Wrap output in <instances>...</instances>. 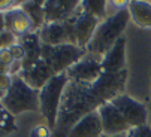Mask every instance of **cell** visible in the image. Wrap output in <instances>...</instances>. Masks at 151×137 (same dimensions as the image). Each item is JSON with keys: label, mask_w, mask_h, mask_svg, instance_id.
<instances>
[{"label": "cell", "mask_w": 151, "mask_h": 137, "mask_svg": "<svg viewBox=\"0 0 151 137\" xmlns=\"http://www.w3.org/2000/svg\"><path fill=\"white\" fill-rule=\"evenodd\" d=\"M14 61H15V60L12 58L9 49H0V63H3V64H6V66L11 67V64H12Z\"/></svg>", "instance_id": "484cf974"}, {"label": "cell", "mask_w": 151, "mask_h": 137, "mask_svg": "<svg viewBox=\"0 0 151 137\" xmlns=\"http://www.w3.org/2000/svg\"><path fill=\"white\" fill-rule=\"evenodd\" d=\"M99 115L102 121V128H103V136H117V134H127L130 131V125L126 122L123 115L117 110V107L108 101L102 104L99 109Z\"/></svg>", "instance_id": "9c48e42d"}, {"label": "cell", "mask_w": 151, "mask_h": 137, "mask_svg": "<svg viewBox=\"0 0 151 137\" xmlns=\"http://www.w3.org/2000/svg\"><path fill=\"white\" fill-rule=\"evenodd\" d=\"M39 89L29 86L19 76H12V85L2 98V103L12 115L29 110L36 112L39 110Z\"/></svg>", "instance_id": "277c9868"}, {"label": "cell", "mask_w": 151, "mask_h": 137, "mask_svg": "<svg viewBox=\"0 0 151 137\" xmlns=\"http://www.w3.org/2000/svg\"><path fill=\"white\" fill-rule=\"evenodd\" d=\"M129 137H151V127L148 124L130 128V131L127 133Z\"/></svg>", "instance_id": "7402d4cb"}, {"label": "cell", "mask_w": 151, "mask_h": 137, "mask_svg": "<svg viewBox=\"0 0 151 137\" xmlns=\"http://www.w3.org/2000/svg\"><path fill=\"white\" fill-rule=\"evenodd\" d=\"M5 94H6V93H3V91H0V100H2V98L5 97Z\"/></svg>", "instance_id": "4dcf8cb0"}, {"label": "cell", "mask_w": 151, "mask_h": 137, "mask_svg": "<svg viewBox=\"0 0 151 137\" xmlns=\"http://www.w3.org/2000/svg\"><path fill=\"white\" fill-rule=\"evenodd\" d=\"M111 103L117 107V110L123 115L126 122L130 125V128L141 127L147 124V106L133 100L126 94L117 96L111 100Z\"/></svg>", "instance_id": "ba28073f"}, {"label": "cell", "mask_w": 151, "mask_h": 137, "mask_svg": "<svg viewBox=\"0 0 151 137\" xmlns=\"http://www.w3.org/2000/svg\"><path fill=\"white\" fill-rule=\"evenodd\" d=\"M6 136H8V133H5V131L0 130V137H6Z\"/></svg>", "instance_id": "f546056e"}, {"label": "cell", "mask_w": 151, "mask_h": 137, "mask_svg": "<svg viewBox=\"0 0 151 137\" xmlns=\"http://www.w3.org/2000/svg\"><path fill=\"white\" fill-rule=\"evenodd\" d=\"M129 18H130V12H129L127 8H124V9H118L109 18L100 21V24L97 26V29L94 31L91 42L88 43L87 49H85L87 54L105 57L106 52L121 37L127 22H129Z\"/></svg>", "instance_id": "7a4b0ae2"}, {"label": "cell", "mask_w": 151, "mask_h": 137, "mask_svg": "<svg viewBox=\"0 0 151 137\" xmlns=\"http://www.w3.org/2000/svg\"><path fill=\"white\" fill-rule=\"evenodd\" d=\"M18 76L23 79L29 86H32V88L40 91L52 76H55V73L51 70V67L40 58V60L36 61L35 64H32V66L23 68V70L19 72Z\"/></svg>", "instance_id": "30bf717a"}, {"label": "cell", "mask_w": 151, "mask_h": 137, "mask_svg": "<svg viewBox=\"0 0 151 137\" xmlns=\"http://www.w3.org/2000/svg\"><path fill=\"white\" fill-rule=\"evenodd\" d=\"M102 137H129L127 134H117V136H102Z\"/></svg>", "instance_id": "f1b7e54d"}, {"label": "cell", "mask_w": 151, "mask_h": 137, "mask_svg": "<svg viewBox=\"0 0 151 137\" xmlns=\"http://www.w3.org/2000/svg\"><path fill=\"white\" fill-rule=\"evenodd\" d=\"M18 43L23 46L24 49V60H23V68L35 64L36 61L40 60V54H42V42L39 37V33H29L23 37L18 39Z\"/></svg>", "instance_id": "9a60e30c"}, {"label": "cell", "mask_w": 151, "mask_h": 137, "mask_svg": "<svg viewBox=\"0 0 151 137\" xmlns=\"http://www.w3.org/2000/svg\"><path fill=\"white\" fill-rule=\"evenodd\" d=\"M70 18H72V22H73L76 46H79L81 49H87L88 43L91 42V39L94 36L97 26L100 24V21L96 16L90 15L88 12H85L81 8V2H79V6L76 8V11L73 12V15Z\"/></svg>", "instance_id": "8992f818"}, {"label": "cell", "mask_w": 151, "mask_h": 137, "mask_svg": "<svg viewBox=\"0 0 151 137\" xmlns=\"http://www.w3.org/2000/svg\"><path fill=\"white\" fill-rule=\"evenodd\" d=\"M127 9L136 26L142 29H151V5L148 2L133 0V2H129Z\"/></svg>", "instance_id": "e0dca14e"}, {"label": "cell", "mask_w": 151, "mask_h": 137, "mask_svg": "<svg viewBox=\"0 0 151 137\" xmlns=\"http://www.w3.org/2000/svg\"><path fill=\"white\" fill-rule=\"evenodd\" d=\"M9 66L3 64V63H0V73H3V75H9Z\"/></svg>", "instance_id": "83f0119b"}, {"label": "cell", "mask_w": 151, "mask_h": 137, "mask_svg": "<svg viewBox=\"0 0 151 137\" xmlns=\"http://www.w3.org/2000/svg\"><path fill=\"white\" fill-rule=\"evenodd\" d=\"M18 43V37L12 34L11 31L5 30L0 33V49H9L11 46Z\"/></svg>", "instance_id": "44dd1931"}, {"label": "cell", "mask_w": 151, "mask_h": 137, "mask_svg": "<svg viewBox=\"0 0 151 137\" xmlns=\"http://www.w3.org/2000/svg\"><path fill=\"white\" fill-rule=\"evenodd\" d=\"M127 70L118 73H102L96 82L69 81L61 97L57 124L52 131L55 137H68L72 127L85 115L96 112L102 104L123 94Z\"/></svg>", "instance_id": "6da1fadb"}, {"label": "cell", "mask_w": 151, "mask_h": 137, "mask_svg": "<svg viewBox=\"0 0 151 137\" xmlns=\"http://www.w3.org/2000/svg\"><path fill=\"white\" fill-rule=\"evenodd\" d=\"M39 37L42 45H50V46L69 43L68 33L63 22H48V24H45L39 30Z\"/></svg>", "instance_id": "2e32d148"}, {"label": "cell", "mask_w": 151, "mask_h": 137, "mask_svg": "<svg viewBox=\"0 0 151 137\" xmlns=\"http://www.w3.org/2000/svg\"><path fill=\"white\" fill-rule=\"evenodd\" d=\"M23 11L29 15L33 30H40L45 26V11H44V2H26L21 5Z\"/></svg>", "instance_id": "ac0fdd59"}, {"label": "cell", "mask_w": 151, "mask_h": 137, "mask_svg": "<svg viewBox=\"0 0 151 137\" xmlns=\"http://www.w3.org/2000/svg\"><path fill=\"white\" fill-rule=\"evenodd\" d=\"M68 82H69V78L66 73L55 75L45 83V86L39 93V110L45 116L48 127L52 131H54L55 124H57L61 97H63L64 88H66Z\"/></svg>", "instance_id": "3957f363"}, {"label": "cell", "mask_w": 151, "mask_h": 137, "mask_svg": "<svg viewBox=\"0 0 151 137\" xmlns=\"http://www.w3.org/2000/svg\"><path fill=\"white\" fill-rule=\"evenodd\" d=\"M85 55H87L85 49H81L76 45L64 43V45H57V46L42 45L40 58L51 67V70L55 75H60L66 73L69 67L82 60Z\"/></svg>", "instance_id": "5b68a950"}, {"label": "cell", "mask_w": 151, "mask_h": 137, "mask_svg": "<svg viewBox=\"0 0 151 137\" xmlns=\"http://www.w3.org/2000/svg\"><path fill=\"white\" fill-rule=\"evenodd\" d=\"M126 64V37L121 36L114 46L106 52L102 60V68L105 73H118L124 70Z\"/></svg>", "instance_id": "5bb4252c"}, {"label": "cell", "mask_w": 151, "mask_h": 137, "mask_svg": "<svg viewBox=\"0 0 151 137\" xmlns=\"http://www.w3.org/2000/svg\"><path fill=\"white\" fill-rule=\"evenodd\" d=\"M9 51H11V55H12V58H14L15 61H23V60H24V55H26V54H24V49H23V46H21L19 43L11 46Z\"/></svg>", "instance_id": "cb8c5ba5"}, {"label": "cell", "mask_w": 151, "mask_h": 137, "mask_svg": "<svg viewBox=\"0 0 151 137\" xmlns=\"http://www.w3.org/2000/svg\"><path fill=\"white\" fill-rule=\"evenodd\" d=\"M5 26H6V30L15 34L18 39L29 33H33L32 21L21 6L9 8L5 11Z\"/></svg>", "instance_id": "7c38bea8"}, {"label": "cell", "mask_w": 151, "mask_h": 137, "mask_svg": "<svg viewBox=\"0 0 151 137\" xmlns=\"http://www.w3.org/2000/svg\"><path fill=\"white\" fill-rule=\"evenodd\" d=\"M6 30V26H5V11H0V33Z\"/></svg>", "instance_id": "4316f807"}, {"label": "cell", "mask_w": 151, "mask_h": 137, "mask_svg": "<svg viewBox=\"0 0 151 137\" xmlns=\"http://www.w3.org/2000/svg\"><path fill=\"white\" fill-rule=\"evenodd\" d=\"M103 128L99 112H91L81 118L70 130L68 137H102Z\"/></svg>", "instance_id": "4fadbf2b"}, {"label": "cell", "mask_w": 151, "mask_h": 137, "mask_svg": "<svg viewBox=\"0 0 151 137\" xmlns=\"http://www.w3.org/2000/svg\"><path fill=\"white\" fill-rule=\"evenodd\" d=\"M150 110H151V101H150Z\"/></svg>", "instance_id": "1f68e13d"}, {"label": "cell", "mask_w": 151, "mask_h": 137, "mask_svg": "<svg viewBox=\"0 0 151 137\" xmlns=\"http://www.w3.org/2000/svg\"><path fill=\"white\" fill-rule=\"evenodd\" d=\"M0 130L5 133H12L17 130L15 121H14V115L3 106L2 100H0Z\"/></svg>", "instance_id": "ffe728a7"}, {"label": "cell", "mask_w": 151, "mask_h": 137, "mask_svg": "<svg viewBox=\"0 0 151 137\" xmlns=\"http://www.w3.org/2000/svg\"><path fill=\"white\" fill-rule=\"evenodd\" d=\"M81 8L100 21L102 18H105L106 2L105 0H84V2H81Z\"/></svg>", "instance_id": "d6986e66"}, {"label": "cell", "mask_w": 151, "mask_h": 137, "mask_svg": "<svg viewBox=\"0 0 151 137\" xmlns=\"http://www.w3.org/2000/svg\"><path fill=\"white\" fill-rule=\"evenodd\" d=\"M11 85H12V76L0 73V91L6 93V91L11 88Z\"/></svg>", "instance_id": "d4e9b609"}, {"label": "cell", "mask_w": 151, "mask_h": 137, "mask_svg": "<svg viewBox=\"0 0 151 137\" xmlns=\"http://www.w3.org/2000/svg\"><path fill=\"white\" fill-rule=\"evenodd\" d=\"M102 60H103V57L87 54L82 60H79L78 63H75L72 67L68 68L66 75H68L69 81L96 82L103 73Z\"/></svg>", "instance_id": "52a82bcc"}, {"label": "cell", "mask_w": 151, "mask_h": 137, "mask_svg": "<svg viewBox=\"0 0 151 137\" xmlns=\"http://www.w3.org/2000/svg\"><path fill=\"white\" fill-rule=\"evenodd\" d=\"M52 130L48 125H37L32 130L30 137H51Z\"/></svg>", "instance_id": "603a6c76"}, {"label": "cell", "mask_w": 151, "mask_h": 137, "mask_svg": "<svg viewBox=\"0 0 151 137\" xmlns=\"http://www.w3.org/2000/svg\"><path fill=\"white\" fill-rule=\"evenodd\" d=\"M79 2L75 0H48L44 2L45 24L48 22H63L73 15Z\"/></svg>", "instance_id": "8fae6325"}]
</instances>
